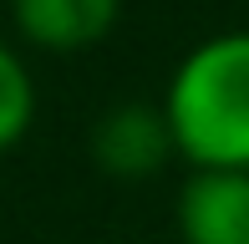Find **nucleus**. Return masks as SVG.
<instances>
[{"mask_svg":"<svg viewBox=\"0 0 249 244\" xmlns=\"http://www.w3.org/2000/svg\"><path fill=\"white\" fill-rule=\"evenodd\" d=\"M158 107L188 168L249 173V31L198 41L173 66Z\"/></svg>","mask_w":249,"mask_h":244,"instance_id":"nucleus-1","label":"nucleus"},{"mask_svg":"<svg viewBox=\"0 0 249 244\" xmlns=\"http://www.w3.org/2000/svg\"><path fill=\"white\" fill-rule=\"evenodd\" d=\"M173 153V132L158 102H117L92 127V163L112 178H148Z\"/></svg>","mask_w":249,"mask_h":244,"instance_id":"nucleus-2","label":"nucleus"},{"mask_svg":"<svg viewBox=\"0 0 249 244\" xmlns=\"http://www.w3.org/2000/svg\"><path fill=\"white\" fill-rule=\"evenodd\" d=\"M173 219L183 244H249V173L194 168L178 188Z\"/></svg>","mask_w":249,"mask_h":244,"instance_id":"nucleus-3","label":"nucleus"},{"mask_svg":"<svg viewBox=\"0 0 249 244\" xmlns=\"http://www.w3.org/2000/svg\"><path fill=\"white\" fill-rule=\"evenodd\" d=\"M20 41L41 51H87L112 36L122 0H10Z\"/></svg>","mask_w":249,"mask_h":244,"instance_id":"nucleus-4","label":"nucleus"},{"mask_svg":"<svg viewBox=\"0 0 249 244\" xmlns=\"http://www.w3.org/2000/svg\"><path fill=\"white\" fill-rule=\"evenodd\" d=\"M36 122V76L10 41H0V153H10Z\"/></svg>","mask_w":249,"mask_h":244,"instance_id":"nucleus-5","label":"nucleus"}]
</instances>
